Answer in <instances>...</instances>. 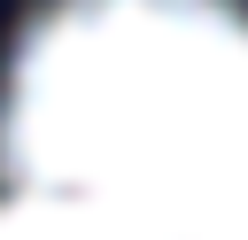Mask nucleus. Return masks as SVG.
Masks as SVG:
<instances>
[{"mask_svg":"<svg viewBox=\"0 0 248 240\" xmlns=\"http://www.w3.org/2000/svg\"><path fill=\"white\" fill-rule=\"evenodd\" d=\"M23 201L116 240H248V8L54 0L0 93Z\"/></svg>","mask_w":248,"mask_h":240,"instance_id":"nucleus-1","label":"nucleus"},{"mask_svg":"<svg viewBox=\"0 0 248 240\" xmlns=\"http://www.w3.org/2000/svg\"><path fill=\"white\" fill-rule=\"evenodd\" d=\"M0 240H116L108 225H93V217H70V209H46V201H8L0 209Z\"/></svg>","mask_w":248,"mask_h":240,"instance_id":"nucleus-2","label":"nucleus"}]
</instances>
